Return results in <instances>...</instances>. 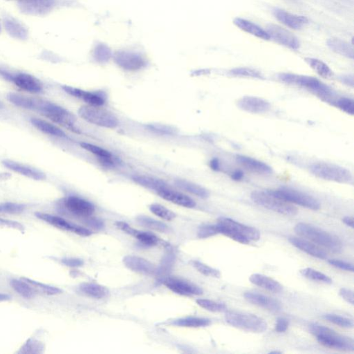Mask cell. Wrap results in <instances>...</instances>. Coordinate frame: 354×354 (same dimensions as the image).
Listing matches in <instances>:
<instances>
[{
  "instance_id": "obj_31",
  "label": "cell",
  "mask_w": 354,
  "mask_h": 354,
  "mask_svg": "<svg viewBox=\"0 0 354 354\" xmlns=\"http://www.w3.org/2000/svg\"><path fill=\"white\" fill-rule=\"evenodd\" d=\"M83 294L94 299L104 298L109 295V290L102 285L94 283H84L79 286Z\"/></svg>"
},
{
  "instance_id": "obj_40",
  "label": "cell",
  "mask_w": 354,
  "mask_h": 354,
  "mask_svg": "<svg viewBox=\"0 0 354 354\" xmlns=\"http://www.w3.org/2000/svg\"><path fill=\"white\" fill-rule=\"evenodd\" d=\"M300 274L306 278L311 279V280L318 281V282L325 283V284H332V279L323 273V272L314 270L311 268H306L300 270Z\"/></svg>"
},
{
  "instance_id": "obj_34",
  "label": "cell",
  "mask_w": 354,
  "mask_h": 354,
  "mask_svg": "<svg viewBox=\"0 0 354 354\" xmlns=\"http://www.w3.org/2000/svg\"><path fill=\"white\" fill-rule=\"evenodd\" d=\"M175 184H176L177 186L180 187L182 190H185L186 192H190L191 194L199 196L200 198H203V199H206V198L208 197L209 194H210L208 191L204 187L198 185V184L188 181V180H177L175 181Z\"/></svg>"
},
{
  "instance_id": "obj_48",
  "label": "cell",
  "mask_w": 354,
  "mask_h": 354,
  "mask_svg": "<svg viewBox=\"0 0 354 354\" xmlns=\"http://www.w3.org/2000/svg\"><path fill=\"white\" fill-rule=\"evenodd\" d=\"M43 345L35 340L29 339L20 349L19 353L40 354L43 350Z\"/></svg>"
},
{
  "instance_id": "obj_29",
  "label": "cell",
  "mask_w": 354,
  "mask_h": 354,
  "mask_svg": "<svg viewBox=\"0 0 354 354\" xmlns=\"http://www.w3.org/2000/svg\"><path fill=\"white\" fill-rule=\"evenodd\" d=\"M32 125L38 129L39 131L44 133V134H48L56 137L66 138L67 134L63 132L59 127L53 125L49 122L46 121L40 118H31L30 120Z\"/></svg>"
},
{
  "instance_id": "obj_43",
  "label": "cell",
  "mask_w": 354,
  "mask_h": 354,
  "mask_svg": "<svg viewBox=\"0 0 354 354\" xmlns=\"http://www.w3.org/2000/svg\"><path fill=\"white\" fill-rule=\"evenodd\" d=\"M196 302L199 307L211 312H222L226 310V306L221 302H215L207 299H198Z\"/></svg>"
},
{
  "instance_id": "obj_21",
  "label": "cell",
  "mask_w": 354,
  "mask_h": 354,
  "mask_svg": "<svg viewBox=\"0 0 354 354\" xmlns=\"http://www.w3.org/2000/svg\"><path fill=\"white\" fill-rule=\"evenodd\" d=\"M273 13L279 22L292 29H301L309 23V19L304 16L295 15L286 10L277 8L274 10Z\"/></svg>"
},
{
  "instance_id": "obj_24",
  "label": "cell",
  "mask_w": 354,
  "mask_h": 354,
  "mask_svg": "<svg viewBox=\"0 0 354 354\" xmlns=\"http://www.w3.org/2000/svg\"><path fill=\"white\" fill-rule=\"evenodd\" d=\"M159 194L163 199L166 201L178 205V206L185 207L187 208H192L196 206L195 201L190 196L185 195L183 193L171 190L168 187H164L157 191Z\"/></svg>"
},
{
  "instance_id": "obj_7",
  "label": "cell",
  "mask_w": 354,
  "mask_h": 354,
  "mask_svg": "<svg viewBox=\"0 0 354 354\" xmlns=\"http://www.w3.org/2000/svg\"><path fill=\"white\" fill-rule=\"evenodd\" d=\"M224 318L228 325L249 332L263 333L268 328L265 320L251 313L228 311Z\"/></svg>"
},
{
  "instance_id": "obj_61",
  "label": "cell",
  "mask_w": 354,
  "mask_h": 354,
  "mask_svg": "<svg viewBox=\"0 0 354 354\" xmlns=\"http://www.w3.org/2000/svg\"><path fill=\"white\" fill-rule=\"evenodd\" d=\"M10 300H11L10 295L7 294V293H0V302H7V301Z\"/></svg>"
},
{
  "instance_id": "obj_4",
  "label": "cell",
  "mask_w": 354,
  "mask_h": 354,
  "mask_svg": "<svg viewBox=\"0 0 354 354\" xmlns=\"http://www.w3.org/2000/svg\"><path fill=\"white\" fill-rule=\"evenodd\" d=\"M278 79L281 82L305 88L312 92L317 96L328 101L333 96L332 88L322 83L319 80L311 76L298 75L291 73H281L278 74Z\"/></svg>"
},
{
  "instance_id": "obj_52",
  "label": "cell",
  "mask_w": 354,
  "mask_h": 354,
  "mask_svg": "<svg viewBox=\"0 0 354 354\" xmlns=\"http://www.w3.org/2000/svg\"><path fill=\"white\" fill-rule=\"evenodd\" d=\"M148 127L150 130L160 134L171 135V134H174L175 132V129L173 127L168 126V125H159V124L150 125Z\"/></svg>"
},
{
  "instance_id": "obj_45",
  "label": "cell",
  "mask_w": 354,
  "mask_h": 354,
  "mask_svg": "<svg viewBox=\"0 0 354 354\" xmlns=\"http://www.w3.org/2000/svg\"><path fill=\"white\" fill-rule=\"evenodd\" d=\"M150 210L154 215L158 216L164 220L172 221L176 217L174 212L162 205L157 204V203L152 204L150 206Z\"/></svg>"
},
{
  "instance_id": "obj_15",
  "label": "cell",
  "mask_w": 354,
  "mask_h": 354,
  "mask_svg": "<svg viewBox=\"0 0 354 354\" xmlns=\"http://www.w3.org/2000/svg\"><path fill=\"white\" fill-rule=\"evenodd\" d=\"M63 205L67 211L76 217L86 218L93 215L95 212L93 203L79 196H70L65 198Z\"/></svg>"
},
{
  "instance_id": "obj_63",
  "label": "cell",
  "mask_w": 354,
  "mask_h": 354,
  "mask_svg": "<svg viewBox=\"0 0 354 354\" xmlns=\"http://www.w3.org/2000/svg\"><path fill=\"white\" fill-rule=\"evenodd\" d=\"M3 108H4V104H3V102L0 100V110H1V109H3Z\"/></svg>"
},
{
  "instance_id": "obj_55",
  "label": "cell",
  "mask_w": 354,
  "mask_h": 354,
  "mask_svg": "<svg viewBox=\"0 0 354 354\" xmlns=\"http://www.w3.org/2000/svg\"><path fill=\"white\" fill-rule=\"evenodd\" d=\"M288 326H289V321L286 318L280 317V318H277V320H276L275 332L277 333L286 332L288 328Z\"/></svg>"
},
{
  "instance_id": "obj_42",
  "label": "cell",
  "mask_w": 354,
  "mask_h": 354,
  "mask_svg": "<svg viewBox=\"0 0 354 354\" xmlns=\"http://www.w3.org/2000/svg\"><path fill=\"white\" fill-rule=\"evenodd\" d=\"M229 74L235 77L251 78V79H263V76L259 71L248 67H238L232 69Z\"/></svg>"
},
{
  "instance_id": "obj_58",
  "label": "cell",
  "mask_w": 354,
  "mask_h": 354,
  "mask_svg": "<svg viewBox=\"0 0 354 354\" xmlns=\"http://www.w3.org/2000/svg\"><path fill=\"white\" fill-rule=\"evenodd\" d=\"M210 168H212L213 171H219L220 169V166H219V162L217 159H212L211 162L210 163Z\"/></svg>"
},
{
  "instance_id": "obj_62",
  "label": "cell",
  "mask_w": 354,
  "mask_h": 354,
  "mask_svg": "<svg viewBox=\"0 0 354 354\" xmlns=\"http://www.w3.org/2000/svg\"><path fill=\"white\" fill-rule=\"evenodd\" d=\"M0 212L4 213V204L3 203H0Z\"/></svg>"
},
{
  "instance_id": "obj_6",
  "label": "cell",
  "mask_w": 354,
  "mask_h": 354,
  "mask_svg": "<svg viewBox=\"0 0 354 354\" xmlns=\"http://www.w3.org/2000/svg\"><path fill=\"white\" fill-rule=\"evenodd\" d=\"M309 169L311 174L321 179L339 183H351L353 182V175L351 172L338 165L316 163L311 165Z\"/></svg>"
},
{
  "instance_id": "obj_33",
  "label": "cell",
  "mask_w": 354,
  "mask_h": 354,
  "mask_svg": "<svg viewBox=\"0 0 354 354\" xmlns=\"http://www.w3.org/2000/svg\"><path fill=\"white\" fill-rule=\"evenodd\" d=\"M10 286L16 293L24 298L30 300L35 297V290L24 279H13L10 281Z\"/></svg>"
},
{
  "instance_id": "obj_22",
  "label": "cell",
  "mask_w": 354,
  "mask_h": 354,
  "mask_svg": "<svg viewBox=\"0 0 354 354\" xmlns=\"http://www.w3.org/2000/svg\"><path fill=\"white\" fill-rule=\"evenodd\" d=\"M246 300L250 303L271 311H279L281 309V304L275 298L256 293V292H247L244 293Z\"/></svg>"
},
{
  "instance_id": "obj_46",
  "label": "cell",
  "mask_w": 354,
  "mask_h": 354,
  "mask_svg": "<svg viewBox=\"0 0 354 354\" xmlns=\"http://www.w3.org/2000/svg\"><path fill=\"white\" fill-rule=\"evenodd\" d=\"M323 318L325 320H328L330 323L340 326L341 327H344V328H353L354 327L353 320L339 316V315L330 313V314L325 315Z\"/></svg>"
},
{
  "instance_id": "obj_50",
  "label": "cell",
  "mask_w": 354,
  "mask_h": 354,
  "mask_svg": "<svg viewBox=\"0 0 354 354\" xmlns=\"http://www.w3.org/2000/svg\"><path fill=\"white\" fill-rule=\"evenodd\" d=\"M219 234L218 228L216 225H205L199 228L198 236L200 238H208Z\"/></svg>"
},
{
  "instance_id": "obj_27",
  "label": "cell",
  "mask_w": 354,
  "mask_h": 354,
  "mask_svg": "<svg viewBox=\"0 0 354 354\" xmlns=\"http://www.w3.org/2000/svg\"><path fill=\"white\" fill-rule=\"evenodd\" d=\"M233 23L239 29L242 30L244 32H247V33L253 35V36H256L257 38L263 39V40H270L268 33L265 30L262 29L259 26L251 22V21L240 18V17H237L233 21Z\"/></svg>"
},
{
  "instance_id": "obj_51",
  "label": "cell",
  "mask_w": 354,
  "mask_h": 354,
  "mask_svg": "<svg viewBox=\"0 0 354 354\" xmlns=\"http://www.w3.org/2000/svg\"><path fill=\"white\" fill-rule=\"evenodd\" d=\"M0 228H10V229H14L21 232V233H24V230H25L24 226L20 223L16 221L10 220V219L1 218V217H0Z\"/></svg>"
},
{
  "instance_id": "obj_41",
  "label": "cell",
  "mask_w": 354,
  "mask_h": 354,
  "mask_svg": "<svg viewBox=\"0 0 354 354\" xmlns=\"http://www.w3.org/2000/svg\"><path fill=\"white\" fill-rule=\"evenodd\" d=\"M22 279L26 281V282L29 283V284H31L35 291L39 290V291L48 295H56L63 293V291L60 288L56 287V286L43 284V283L40 282V281L33 280V279L29 278Z\"/></svg>"
},
{
  "instance_id": "obj_32",
  "label": "cell",
  "mask_w": 354,
  "mask_h": 354,
  "mask_svg": "<svg viewBox=\"0 0 354 354\" xmlns=\"http://www.w3.org/2000/svg\"><path fill=\"white\" fill-rule=\"evenodd\" d=\"M7 100L17 107L29 110L35 111L37 98H31L19 93H9L6 95Z\"/></svg>"
},
{
  "instance_id": "obj_12",
  "label": "cell",
  "mask_w": 354,
  "mask_h": 354,
  "mask_svg": "<svg viewBox=\"0 0 354 354\" xmlns=\"http://www.w3.org/2000/svg\"><path fill=\"white\" fill-rule=\"evenodd\" d=\"M115 63L127 72L143 70L148 65V60L141 53L134 51L120 50L113 56Z\"/></svg>"
},
{
  "instance_id": "obj_14",
  "label": "cell",
  "mask_w": 354,
  "mask_h": 354,
  "mask_svg": "<svg viewBox=\"0 0 354 354\" xmlns=\"http://www.w3.org/2000/svg\"><path fill=\"white\" fill-rule=\"evenodd\" d=\"M35 215L37 218L45 221L47 224H50L51 226L58 228V229L72 232V233L83 237H88L91 235V232L88 231L87 228L72 224V223L67 221L66 219L63 218V217L49 215V214L44 213V212H36Z\"/></svg>"
},
{
  "instance_id": "obj_17",
  "label": "cell",
  "mask_w": 354,
  "mask_h": 354,
  "mask_svg": "<svg viewBox=\"0 0 354 354\" xmlns=\"http://www.w3.org/2000/svg\"><path fill=\"white\" fill-rule=\"evenodd\" d=\"M165 286L177 294L183 296L199 295L203 293V290L193 283L183 279L170 277L165 279Z\"/></svg>"
},
{
  "instance_id": "obj_35",
  "label": "cell",
  "mask_w": 354,
  "mask_h": 354,
  "mask_svg": "<svg viewBox=\"0 0 354 354\" xmlns=\"http://www.w3.org/2000/svg\"><path fill=\"white\" fill-rule=\"evenodd\" d=\"M305 61L318 75L324 79H331L334 76V73L330 67L322 60L317 59V58H306Z\"/></svg>"
},
{
  "instance_id": "obj_30",
  "label": "cell",
  "mask_w": 354,
  "mask_h": 354,
  "mask_svg": "<svg viewBox=\"0 0 354 354\" xmlns=\"http://www.w3.org/2000/svg\"><path fill=\"white\" fill-rule=\"evenodd\" d=\"M327 46L336 54L350 59H354V49L348 42L341 39L331 38L327 41Z\"/></svg>"
},
{
  "instance_id": "obj_60",
  "label": "cell",
  "mask_w": 354,
  "mask_h": 354,
  "mask_svg": "<svg viewBox=\"0 0 354 354\" xmlns=\"http://www.w3.org/2000/svg\"><path fill=\"white\" fill-rule=\"evenodd\" d=\"M343 222L349 227L354 228V218L352 217H345L343 219Z\"/></svg>"
},
{
  "instance_id": "obj_54",
  "label": "cell",
  "mask_w": 354,
  "mask_h": 354,
  "mask_svg": "<svg viewBox=\"0 0 354 354\" xmlns=\"http://www.w3.org/2000/svg\"><path fill=\"white\" fill-rule=\"evenodd\" d=\"M61 262L63 265L66 266L71 267V268H78V267L82 266L84 265L83 260L79 259V258H64L61 260Z\"/></svg>"
},
{
  "instance_id": "obj_47",
  "label": "cell",
  "mask_w": 354,
  "mask_h": 354,
  "mask_svg": "<svg viewBox=\"0 0 354 354\" xmlns=\"http://www.w3.org/2000/svg\"><path fill=\"white\" fill-rule=\"evenodd\" d=\"M81 145L83 148L93 154L98 159H104L112 157V155L110 152L104 150L103 148H100V147L95 146V145L90 144V143H82Z\"/></svg>"
},
{
  "instance_id": "obj_23",
  "label": "cell",
  "mask_w": 354,
  "mask_h": 354,
  "mask_svg": "<svg viewBox=\"0 0 354 354\" xmlns=\"http://www.w3.org/2000/svg\"><path fill=\"white\" fill-rule=\"evenodd\" d=\"M123 263L127 268L132 271L144 274V275H152L156 272L155 265L148 260L140 257L127 256L123 258Z\"/></svg>"
},
{
  "instance_id": "obj_19",
  "label": "cell",
  "mask_w": 354,
  "mask_h": 354,
  "mask_svg": "<svg viewBox=\"0 0 354 354\" xmlns=\"http://www.w3.org/2000/svg\"><path fill=\"white\" fill-rule=\"evenodd\" d=\"M1 164L7 169L10 170L14 173H18V174L27 177V178H31V179L43 180L47 178L45 173L43 172L38 168L32 167L28 165L21 164V163L11 160H3Z\"/></svg>"
},
{
  "instance_id": "obj_57",
  "label": "cell",
  "mask_w": 354,
  "mask_h": 354,
  "mask_svg": "<svg viewBox=\"0 0 354 354\" xmlns=\"http://www.w3.org/2000/svg\"><path fill=\"white\" fill-rule=\"evenodd\" d=\"M340 81L346 86L354 87V76L353 75H343L340 77Z\"/></svg>"
},
{
  "instance_id": "obj_38",
  "label": "cell",
  "mask_w": 354,
  "mask_h": 354,
  "mask_svg": "<svg viewBox=\"0 0 354 354\" xmlns=\"http://www.w3.org/2000/svg\"><path fill=\"white\" fill-rule=\"evenodd\" d=\"M92 56L96 63L104 64L112 57V52L107 44L98 43L93 48Z\"/></svg>"
},
{
  "instance_id": "obj_3",
  "label": "cell",
  "mask_w": 354,
  "mask_h": 354,
  "mask_svg": "<svg viewBox=\"0 0 354 354\" xmlns=\"http://www.w3.org/2000/svg\"><path fill=\"white\" fill-rule=\"evenodd\" d=\"M309 329L317 341L326 348L341 351H354V341L352 338L340 335L332 329L318 324H311Z\"/></svg>"
},
{
  "instance_id": "obj_10",
  "label": "cell",
  "mask_w": 354,
  "mask_h": 354,
  "mask_svg": "<svg viewBox=\"0 0 354 354\" xmlns=\"http://www.w3.org/2000/svg\"><path fill=\"white\" fill-rule=\"evenodd\" d=\"M79 114L81 118L88 123L98 126L115 128L118 125V118L110 111L100 106L88 105L80 108Z\"/></svg>"
},
{
  "instance_id": "obj_53",
  "label": "cell",
  "mask_w": 354,
  "mask_h": 354,
  "mask_svg": "<svg viewBox=\"0 0 354 354\" xmlns=\"http://www.w3.org/2000/svg\"><path fill=\"white\" fill-rule=\"evenodd\" d=\"M329 263L333 266L341 269V270L354 272V265L351 263H346V262L341 261L339 260H329Z\"/></svg>"
},
{
  "instance_id": "obj_39",
  "label": "cell",
  "mask_w": 354,
  "mask_h": 354,
  "mask_svg": "<svg viewBox=\"0 0 354 354\" xmlns=\"http://www.w3.org/2000/svg\"><path fill=\"white\" fill-rule=\"evenodd\" d=\"M138 223L143 227L154 230V231L166 233L168 231V226L162 221L156 220L146 216H140L137 218Z\"/></svg>"
},
{
  "instance_id": "obj_37",
  "label": "cell",
  "mask_w": 354,
  "mask_h": 354,
  "mask_svg": "<svg viewBox=\"0 0 354 354\" xmlns=\"http://www.w3.org/2000/svg\"><path fill=\"white\" fill-rule=\"evenodd\" d=\"M133 180L135 183L139 184L147 188L155 190L156 192L167 186V184L164 180L157 179L152 177L147 176H135L133 177Z\"/></svg>"
},
{
  "instance_id": "obj_28",
  "label": "cell",
  "mask_w": 354,
  "mask_h": 354,
  "mask_svg": "<svg viewBox=\"0 0 354 354\" xmlns=\"http://www.w3.org/2000/svg\"><path fill=\"white\" fill-rule=\"evenodd\" d=\"M249 279L252 284L273 293H279L283 289V286L278 281L262 274H253Z\"/></svg>"
},
{
  "instance_id": "obj_1",
  "label": "cell",
  "mask_w": 354,
  "mask_h": 354,
  "mask_svg": "<svg viewBox=\"0 0 354 354\" xmlns=\"http://www.w3.org/2000/svg\"><path fill=\"white\" fill-rule=\"evenodd\" d=\"M295 231L300 236L333 253H340L343 250V242L339 237L313 225L299 223L295 226Z\"/></svg>"
},
{
  "instance_id": "obj_16",
  "label": "cell",
  "mask_w": 354,
  "mask_h": 354,
  "mask_svg": "<svg viewBox=\"0 0 354 354\" xmlns=\"http://www.w3.org/2000/svg\"><path fill=\"white\" fill-rule=\"evenodd\" d=\"M237 107L251 114H265L270 109V103L260 97L246 95L239 99Z\"/></svg>"
},
{
  "instance_id": "obj_44",
  "label": "cell",
  "mask_w": 354,
  "mask_h": 354,
  "mask_svg": "<svg viewBox=\"0 0 354 354\" xmlns=\"http://www.w3.org/2000/svg\"><path fill=\"white\" fill-rule=\"evenodd\" d=\"M192 265L202 275L207 276V277H215V278H219L221 277V273L219 270L217 269L212 268L206 264L201 263L199 261H192Z\"/></svg>"
},
{
  "instance_id": "obj_20",
  "label": "cell",
  "mask_w": 354,
  "mask_h": 354,
  "mask_svg": "<svg viewBox=\"0 0 354 354\" xmlns=\"http://www.w3.org/2000/svg\"><path fill=\"white\" fill-rule=\"evenodd\" d=\"M116 225L122 231L136 237L143 245L147 246V247H153V246L157 245L159 244V237L156 236L153 233L134 229L130 225L123 222V221H118L116 223Z\"/></svg>"
},
{
  "instance_id": "obj_36",
  "label": "cell",
  "mask_w": 354,
  "mask_h": 354,
  "mask_svg": "<svg viewBox=\"0 0 354 354\" xmlns=\"http://www.w3.org/2000/svg\"><path fill=\"white\" fill-rule=\"evenodd\" d=\"M211 324L210 320L204 318H197V317H187V318H180L175 320L173 323V325L181 327H190V328H198V327H204Z\"/></svg>"
},
{
  "instance_id": "obj_9",
  "label": "cell",
  "mask_w": 354,
  "mask_h": 354,
  "mask_svg": "<svg viewBox=\"0 0 354 354\" xmlns=\"http://www.w3.org/2000/svg\"><path fill=\"white\" fill-rule=\"evenodd\" d=\"M0 78L13 83L16 87L31 93H40L43 91V85L40 80L31 74L24 72H13L0 67Z\"/></svg>"
},
{
  "instance_id": "obj_13",
  "label": "cell",
  "mask_w": 354,
  "mask_h": 354,
  "mask_svg": "<svg viewBox=\"0 0 354 354\" xmlns=\"http://www.w3.org/2000/svg\"><path fill=\"white\" fill-rule=\"evenodd\" d=\"M266 31L268 33L270 40L280 45L297 50L300 48V43L298 38L291 32L276 24H268Z\"/></svg>"
},
{
  "instance_id": "obj_11",
  "label": "cell",
  "mask_w": 354,
  "mask_h": 354,
  "mask_svg": "<svg viewBox=\"0 0 354 354\" xmlns=\"http://www.w3.org/2000/svg\"><path fill=\"white\" fill-rule=\"evenodd\" d=\"M268 191L273 195L291 204L293 203V204L299 205L304 208L313 210H318L320 208L319 201L307 193L300 192L289 187H280L277 190Z\"/></svg>"
},
{
  "instance_id": "obj_26",
  "label": "cell",
  "mask_w": 354,
  "mask_h": 354,
  "mask_svg": "<svg viewBox=\"0 0 354 354\" xmlns=\"http://www.w3.org/2000/svg\"><path fill=\"white\" fill-rule=\"evenodd\" d=\"M289 242L299 250L307 253L309 256L320 260H325L327 258V253L323 249L309 241L298 237H290Z\"/></svg>"
},
{
  "instance_id": "obj_59",
  "label": "cell",
  "mask_w": 354,
  "mask_h": 354,
  "mask_svg": "<svg viewBox=\"0 0 354 354\" xmlns=\"http://www.w3.org/2000/svg\"><path fill=\"white\" fill-rule=\"evenodd\" d=\"M232 178L235 180H240L243 178L244 173L241 171H236L231 175Z\"/></svg>"
},
{
  "instance_id": "obj_56",
  "label": "cell",
  "mask_w": 354,
  "mask_h": 354,
  "mask_svg": "<svg viewBox=\"0 0 354 354\" xmlns=\"http://www.w3.org/2000/svg\"><path fill=\"white\" fill-rule=\"evenodd\" d=\"M339 294L345 301L348 302V303L351 304L352 305H354V291L352 290L348 289V288H343L340 290Z\"/></svg>"
},
{
  "instance_id": "obj_2",
  "label": "cell",
  "mask_w": 354,
  "mask_h": 354,
  "mask_svg": "<svg viewBox=\"0 0 354 354\" xmlns=\"http://www.w3.org/2000/svg\"><path fill=\"white\" fill-rule=\"evenodd\" d=\"M219 234L224 235L231 240L243 244L257 242L260 239V233L256 228L227 218L220 217L217 221Z\"/></svg>"
},
{
  "instance_id": "obj_25",
  "label": "cell",
  "mask_w": 354,
  "mask_h": 354,
  "mask_svg": "<svg viewBox=\"0 0 354 354\" xmlns=\"http://www.w3.org/2000/svg\"><path fill=\"white\" fill-rule=\"evenodd\" d=\"M236 161L242 167L256 174L270 175L272 173L270 166L252 157L238 155L236 156Z\"/></svg>"
},
{
  "instance_id": "obj_18",
  "label": "cell",
  "mask_w": 354,
  "mask_h": 354,
  "mask_svg": "<svg viewBox=\"0 0 354 354\" xmlns=\"http://www.w3.org/2000/svg\"><path fill=\"white\" fill-rule=\"evenodd\" d=\"M63 88L68 94L77 98L82 99L89 105L101 107L106 102V95L102 92L87 91L70 86H63Z\"/></svg>"
},
{
  "instance_id": "obj_8",
  "label": "cell",
  "mask_w": 354,
  "mask_h": 354,
  "mask_svg": "<svg viewBox=\"0 0 354 354\" xmlns=\"http://www.w3.org/2000/svg\"><path fill=\"white\" fill-rule=\"evenodd\" d=\"M251 198L253 202L259 206L281 215L294 216L297 214V209L293 205L279 199L268 190L253 191L251 194Z\"/></svg>"
},
{
  "instance_id": "obj_64",
  "label": "cell",
  "mask_w": 354,
  "mask_h": 354,
  "mask_svg": "<svg viewBox=\"0 0 354 354\" xmlns=\"http://www.w3.org/2000/svg\"><path fill=\"white\" fill-rule=\"evenodd\" d=\"M270 354H281V352H280L274 351V352H270Z\"/></svg>"
},
{
  "instance_id": "obj_5",
  "label": "cell",
  "mask_w": 354,
  "mask_h": 354,
  "mask_svg": "<svg viewBox=\"0 0 354 354\" xmlns=\"http://www.w3.org/2000/svg\"><path fill=\"white\" fill-rule=\"evenodd\" d=\"M35 111L40 113L44 117L49 118L51 121L59 124L69 130L78 132L75 127L76 117L63 107L54 103L37 98Z\"/></svg>"
},
{
  "instance_id": "obj_49",
  "label": "cell",
  "mask_w": 354,
  "mask_h": 354,
  "mask_svg": "<svg viewBox=\"0 0 354 354\" xmlns=\"http://www.w3.org/2000/svg\"><path fill=\"white\" fill-rule=\"evenodd\" d=\"M335 104L336 107L347 114L352 116L354 114V101L352 99L343 97L339 99Z\"/></svg>"
}]
</instances>
